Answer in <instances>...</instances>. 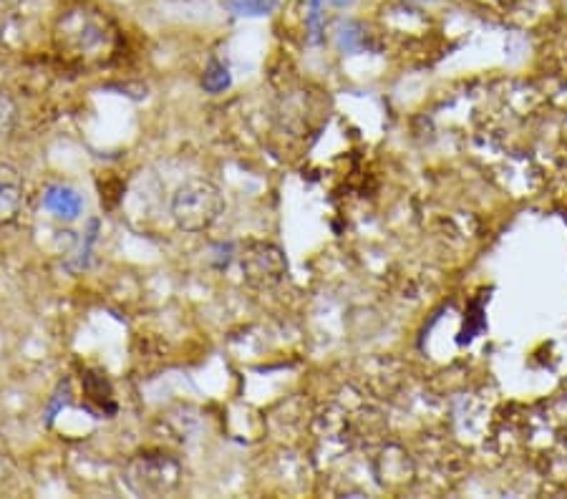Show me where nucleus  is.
<instances>
[{"mask_svg":"<svg viewBox=\"0 0 567 499\" xmlns=\"http://www.w3.org/2000/svg\"><path fill=\"white\" fill-rule=\"evenodd\" d=\"M179 459L167 451L146 449L134 454L122 469V479L134 497H167L182 485Z\"/></svg>","mask_w":567,"mask_h":499,"instance_id":"obj_1","label":"nucleus"},{"mask_svg":"<svg viewBox=\"0 0 567 499\" xmlns=\"http://www.w3.org/2000/svg\"><path fill=\"white\" fill-rule=\"evenodd\" d=\"M223 212L225 195L209 179H187L172 197V220L182 232H205Z\"/></svg>","mask_w":567,"mask_h":499,"instance_id":"obj_2","label":"nucleus"},{"mask_svg":"<svg viewBox=\"0 0 567 499\" xmlns=\"http://www.w3.org/2000/svg\"><path fill=\"white\" fill-rule=\"evenodd\" d=\"M240 270L245 283L265 290L276 288L288 272L286 256L278 245L265 240H250L243 245L240 250Z\"/></svg>","mask_w":567,"mask_h":499,"instance_id":"obj_3","label":"nucleus"},{"mask_svg":"<svg viewBox=\"0 0 567 499\" xmlns=\"http://www.w3.org/2000/svg\"><path fill=\"white\" fill-rule=\"evenodd\" d=\"M25 207V181L21 171L0 162V227L16 222Z\"/></svg>","mask_w":567,"mask_h":499,"instance_id":"obj_4","label":"nucleus"},{"mask_svg":"<svg viewBox=\"0 0 567 499\" xmlns=\"http://www.w3.org/2000/svg\"><path fill=\"white\" fill-rule=\"evenodd\" d=\"M84 394L89 396L91 404H96V414H116V404H114V394H112V386H109V381L96 374V371H86L84 376Z\"/></svg>","mask_w":567,"mask_h":499,"instance_id":"obj_5","label":"nucleus"},{"mask_svg":"<svg viewBox=\"0 0 567 499\" xmlns=\"http://www.w3.org/2000/svg\"><path fill=\"white\" fill-rule=\"evenodd\" d=\"M203 86L207 91H213V94L227 89V86H230V71H227V66H223V63L213 61V63H209L205 79H203Z\"/></svg>","mask_w":567,"mask_h":499,"instance_id":"obj_6","label":"nucleus"},{"mask_svg":"<svg viewBox=\"0 0 567 499\" xmlns=\"http://www.w3.org/2000/svg\"><path fill=\"white\" fill-rule=\"evenodd\" d=\"M276 6V0H240V6H235V11L248 13V15H262Z\"/></svg>","mask_w":567,"mask_h":499,"instance_id":"obj_7","label":"nucleus"},{"mask_svg":"<svg viewBox=\"0 0 567 499\" xmlns=\"http://www.w3.org/2000/svg\"><path fill=\"white\" fill-rule=\"evenodd\" d=\"M333 3H336V6H343V3H349V0H333Z\"/></svg>","mask_w":567,"mask_h":499,"instance_id":"obj_8","label":"nucleus"}]
</instances>
